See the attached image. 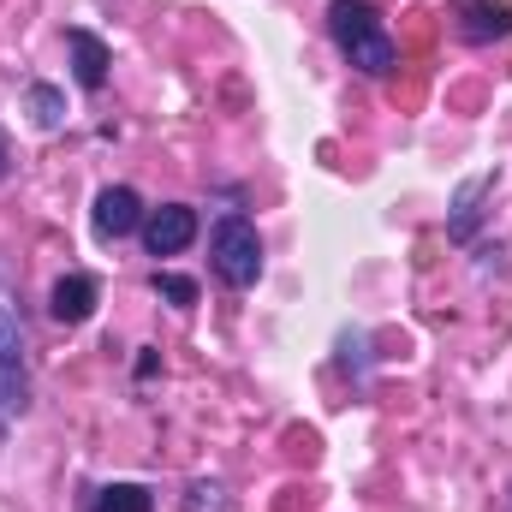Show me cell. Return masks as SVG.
Here are the masks:
<instances>
[{"label": "cell", "mask_w": 512, "mask_h": 512, "mask_svg": "<svg viewBox=\"0 0 512 512\" xmlns=\"http://www.w3.org/2000/svg\"><path fill=\"white\" fill-rule=\"evenodd\" d=\"M328 36L346 54V66L364 72V78H387L399 66V48H393V36L382 30V12L370 0H334L328 6Z\"/></svg>", "instance_id": "obj_1"}, {"label": "cell", "mask_w": 512, "mask_h": 512, "mask_svg": "<svg viewBox=\"0 0 512 512\" xmlns=\"http://www.w3.org/2000/svg\"><path fill=\"white\" fill-rule=\"evenodd\" d=\"M209 262L215 274L233 286V292H251L262 280V233H256L251 215H221L215 233H209Z\"/></svg>", "instance_id": "obj_2"}, {"label": "cell", "mask_w": 512, "mask_h": 512, "mask_svg": "<svg viewBox=\"0 0 512 512\" xmlns=\"http://www.w3.org/2000/svg\"><path fill=\"white\" fill-rule=\"evenodd\" d=\"M30 411V340L12 304H0V417Z\"/></svg>", "instance_id": "obj_3"}, {"label": "cell", "mask_w": 512, "mask_h": 512, "mask_svg": "<svg viewBox=\"0 0 512 512\" xmlns=\"http://www.w3.org/2000/svg\"><path fill=\"white\" fill-rule=\"evenodd\" d=\"M137 233H143V251L149 256H179L197 239V209H191V203H161V209L143 215Z\"/></svg>", "instance_id": "obj_4"}, {"label": "cell", "mask_w": 512, "mask_h": 512, "mask_svg": "<svg viewBox=\"0 0 512 512\" xmlns=\"http://www.w3.org/2000/svg\"><path fill=\"white\" fill-rule=\"evenodd\" d=\"M143 197L131 191V185H108V191H96V209H90V227H96V239H126L143 227Z\"/></svg>", "instance_id": "obj_5"}, {"label": "cell", "mask_w": 512, "mask_h": 512, "mask_svg": "<svg viewBox=\"0 0 512 512\" xmlns=\"http://www.w3.org/2000/svg\"><path fill=\"white\" fill-rule=\"evenodd\" d=\"M96 304H102L96 274H60V280H54V292H48V316H54V322H66V328L90 322V316H96Z\"/></svg>", "instance_id": "obj_6"}, {"label": "cell", "mask_w": 512, "mask_h": 512, "mask_svg": "<svg viewBox=\"0 0 512 512\" xmlns=\"http://www.w3.org/2000/svg\"><path fill=\"white\" fill-rule=\"evenodd\" d=\"M66 48H72V78H78L84 90H102V84H108V66H114L108 42H102L96 30H66Z\"/></svg>", "instance_id": "obj_7"}, {"label": "cell", "mask_w": 512, "mask_h": 512, "mask_svg": "<svg viewBox=\"0 0 512 512\" xmlns=\"http://www.w3.org/2000/svg\"><path fill=\"white\" fill-rule=\"evenodd\" d=\"M459 6V36L465 42H495V36H512V12L501 0H453Z\"/></svg>", "instance_id": "obj_8"}, {"label": "cell", "mask_w": 512, "mask_h": 512, "mask_svg": "<svg viewBox=\"0 0 512 512\" xmlns=\"http://www.w3.org/2000/svg\"><path fill=\"white\" fill-rule=\"evenodd\" d=\"M495 191V173H477V179H465L459 191H453V215H447V233L465 245L471 233H477V221H483V197Z\"/></svg>", "instance_id": "obj_9"}, {"label": "cell", "mask_w": 512, "mask_h": 512, "mask_svg": "<svg viewBox=\"0 0 512 512\" xmlns=\"http://www.w3.org/2000/svg\"><path fill=\"white\" fill-rule=\"evenodd\" d=\"M24 114H30V126L36 131H60L66 126V90H54V84H30V90H24Z\"/></svg>", "instance_id": "obj_10"}, {"label": "cell", "mask_w": 512, "mask_h": 512, "mask_svg": "<svg viewBox=\"0 0 512 512\" xmlns=\"http://www.w3.org/2000/svg\"><path fill=\"white\" fill-rule=\"evenodd\" d=\"M90 512H155V495L143 483H108V489H96Z\"/></svg>", "instance_id": "obj_11"}, {"label": "cell", "mask_w": 512, "mask_h": 512, "mask_svg": "<svg viewBox=\"0 0 512 512\" xmlns=\"http://www.w3.org/2000/svg\"><path fill=\"white\" fill-rule=\"evenodd\" d=\"M149 286H155L173 310H191V304H197V280H185V274H161V268H155V280H149Z\"/></svg>", "instance_id": "obj_12"}, {"label": "cell", "mask_w": 512, "mask_h": 512, "mask_svg": "<svg viewBox=\"0 0 512 512\" xmlns=\"http://www.w3.org/2000/svg\"><path fill=\"white\" fill-rule=\"evenodd\" d=\"M185 512H227V495H221V483H191L185 489Z\"/></svg>", "instance_id": "obj_13"}, {"label": "cell", "mask_w": 512, "mask_h": 512, "mask_svg": "<svg viewBox=\"0 0 512 512\" xmlns=\"http://www.w3.org/2000/svg\"><path fill=\"white\" fill-rule=\"evenodd\" d=\"M12 173V155H6V137H0V179Z\"/></svg>", "instance_id": "obj_14"}, {"label": "cell", "mask_w": 512, "mask_h": 512, "mask_svg": "<svg viewBox=\"0 0 512 512\" xmlns=\"http://www.w3.org/2000/svg\"><path fill=\"white\" fill-rule=\"evenodd\" d=\"M507 512H512V495H507Z\"/></svg>", "instance_id": "obj_15"}]
</instances>
